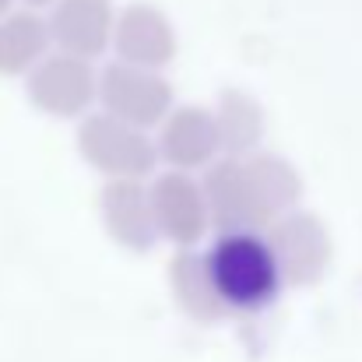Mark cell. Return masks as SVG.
Returning <instances> with one entry per match:
<instances>
[{"label": "cell", "mask_w": 362, "mask_h": 362, "mask_svg": "<svg viewBox=\"0 0 362 362\" xmlns=\"http://www.w3.org/2000/svg\"><path fill=\"white\" fill-rule=\"evenodd\" d=\"M169 292L176 299V306L194 320V324H215L222 317H229V303L222 299L208 253H197L194 246H180V253L169 264Z\"/></svg>", "instance_id": "obj_12"}, {"label": "cell", "mask_w": 362, "mask_h": 362, "mask_svg": "<svg viewBox=\"0 0 362 362\" xmlns=\"http://www.w3.org/2000/svg\"><path fill=\"white\" fill-rule=\"evenodd\" d=\"M201 187H204L211 226L218 233L264 229L260 211H257V197H253V183H250V173H246V158L229 155L222 162H211Z\"/></svg>", "instance_id": "obj_10"}, {"label": "cell", "mask_w": 362, "mask_h": 362, "mask_svg": "<svg viewBox=\"0 0 362 362\" xmlns=\"http://www.w3.org/2000/svg\"><path fill=\"white\" fill-rule=\"evenodd\" d=\"M243 158H246V173H250V183H253L260 222L267 229L274 218H281L285 211H292L299 204L303 176L288 158H281L274 151H253V155H243Z\"/></svg>", "instance_id": "obj_13"}, {"label": "cell", "mask_w": 362, "mask_h": 362, "mask_svg": "<svg viewBox=\"0 0 362 362\" xmlns=\"http://www.w3.org/2000/svg\"><path fill=\"white\" fill-rule=\"evenodd\" d=\"M53 42L74 57H103L113 46L117 7L113 0H57L49 11Z\"/></svg>", "instance_id": "obj_11"}, {"label": "cell", "mask_w": 362, "mask_h": 362, "mask_svg": "<svg viewBox=\"0 0 362 362\" xmlns=\"http://www.w3.org/2000/svg\"><path fill=\"white\" fill-rule=\"evenodd\" d=\"M158 155L173 169H208L215 155L222 151L218 120L204 106H173V113L158 123Z\"/></svg>", "instance_id": "obj_8"}, {"label": "cell", "mask_w": 362, "mask_h": 362, "mask_svg": "<svg viewBox=\"0 0 362 362\" xmlns=\"http://www.w3.org/2000/svg\"><path fill=\"white\" fill-rule=\"evenodd\" d=\"M99 103L117 120L151 130L173 113L176 92L158 71L120 60V64H110L99 74Z\"/></svg>", "instance_id": "obj_5"}, {"label": "cell", "mask_w": 362, "mask_h": 362, "mask_svg": "<svg viewBox=\"0 0 362 362\" xmlns=\"http://www.w3.org/2000/svg\"><path fill=\"white\" fill-rule=\"evenodd\" d=\"M151 211L158 222V236L173 243V246H194L211 226L208 215V201H204V187L187 173V169H169L162 173L151 187Z\"/></svg>", "instance_id": "obj_6"}, {"label": "cell", "mask_w": 362, "mask_h": 362, "mask_svg": "<svg viewBox=\"0 0 362 362\" xmlns=\"http://www.w3.org/2000/svg\"><path fill=\"white\" fill-rule=\"evenodd\" d=\"M49 46H53L49 18H42L39 7L7 11L0 18V78L28 74L46 57Z\"/></svg>", "instance_id": "obj_14"}, {"label": "cell", "mask_w": 362, "mask_h": 362, "mask_svg": "<svg viewBox=\"0 0 362 362\" xmlns=\"http://www.w3.org/2000/svg\"><path fill=\"white\" fill-rule=\"evenodd\" d=\"M113 49L123 64L162 71L165 64L176 60L180 35H176V25L169 21V14L162 7L137 0V4H127L123 11H117Z\"/></svg>", "instance_id": "obj_7"}, {"label": "cell", "mask_w": 362, "mask_h": 362, "mask_svg": "<svg viewBox=\"0 0 362 362\" xmlns=\"http://www.w3.org/2000/svg\"><path fill=\"white\" fill-rule=\"evenodd\" d=\"M208 264L222 299L229 303V310L240 313L267 310L285 285L271 243L267 236H257V229L218 233V243L208 253Z\"/></svg>", "instance_id": "obj_1"}, {"label": "cell", "mask_w": 362, "mask_h": 362, "mask_svg": "<svg viewBox=\"0 0 362 362\" xmlns=\"http://www.w3.org/2000/svg\"><path fill=\"white\" fill-rule=\"evenodd\" d=\"M25 4H28V7H53L57 0H25Z\"/></svg>", "instance_id": "obj_16"}, {"label": "cell", "mask_w": 362, "mask_h": 362, "mask_svg": "<svg viewBox=\"0 0 362 362\" xmlns=\"http://www.w3.org/2000/svg\"><path fill=\"white\" fill-rule=\"evenodd\" d=\"M99 215L110 240L130 253H148L158 243L151 194L141 180H110L99 194Z\"/></svg>", "instance_id": "obj_9"}, {"label": "cell", "mask_w": 362, "mask_h": 362, "mask_svg": "<svg viewBox=\"0 0 362 362\" xmlns=\"http://www.w3.org/2000/svg\"><path fill=\"white\" fill-rule=\"evenodd\" d=\"M7 11H14V0H0V18H4Z\"/></svg>", "instance_id": "obj_17"}, {"label": "cell", "mask_w": 362, "mask_h": 362, "mask_svg": "<svg viewBox=\"0 0 362 362\" xmlns=\"http://www.w3.org/2000/svg\"><path fill=\"white\" fill-rule=\"evenodd\" d=\"M267 243L274 250L285 285H292V288L317 285L327 274L331 257H334V243H331L327 226L320 222V215L299 211V208L285 211L281 218H274L267 226Z\"/></svg>", "instance_id": "obj_3"}, {"label": "cell", "mask_w": 362, "mask_h": 362, "mask_svg": "<svg viewBox=\"0 0 362 362\" xmlns=\"http://www.w3.org/2000/svg\"><path fill=\"white\" fill-rule=\"evenodd\" d=\"M215 120H218V134H222V151L226 155H253L260 151V141H264V106L243 92V88H226L222 99H218V110H215Z\"/></svg>", "instance_id": "obj_15"}, {"label": "cell", "mask_w": 362, "mask_h": 362, "mask_svg": "<svg viewBox=\"0 0 362 362\" xmlns=\"http://www.w3.org/2000/svg\"><path fill=\"white\" fill-rule=\"evenodd\" d=\"M81 158L110 180H144L158 165V144L134 123L117 120L113 113L85 117L78 127Z\"/></svg>", "instance_id": "obj_2"}, {"label": "cell", "mask_w": 362, "mask_h": 362, "mask_svg": "<svg viewBox=\"0 0 362 362\" xmlns=\"http://www.w3.org/2000/svg\"><path fill=\"white\" fill-rule=\"evenodd\" d=\"M25 92L28 103L57 120H74L85 117L88 106L99 99V74L92 71L88 57H74V53H57V57H42L28 74H25Z\"/></svg>", "instance_id": "obj_4"}]
</instances>
